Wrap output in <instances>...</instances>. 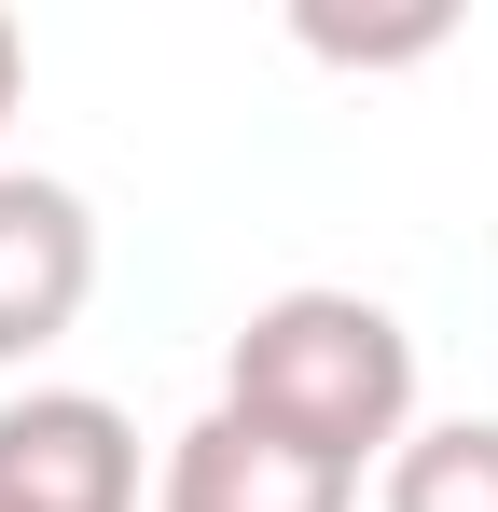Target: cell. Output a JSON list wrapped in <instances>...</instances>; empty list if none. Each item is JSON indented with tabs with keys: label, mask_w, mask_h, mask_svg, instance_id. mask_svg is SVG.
Instances as JSON below:
<instances>
[{
	"label": "cell",
	"mask_w": 498,
	"mask_h": 512,
	"mask_svg": "<svg viewBox=\"0 0 498 512\" xmlns=\"http://www.w3.org/2000/svg\"><path fill=\"white\" fill-rule=\"evenodd\" d=\"M222 416L277 429V443H305L360 485L415 429V333L374 291H263L222 346Z\"/></svg>",
	"instance_id": "6da1fadb"
},
{
	"label": "cell",
	"mask_w": 498,
	"mask_h": 512,
	"mask_svg": "<svg viewBox=\"0 0 498 512\" xmlns=\"http://www.w3.org/2000/svg\"><path fill=\"white\" fill-rule=\"evenodd\" d=\"M0 499L14 512H139V429L97 388H14L0 402Z\"/></svg>",
	"instance_id": "7a4b0ae2"
},
{
	"label": "cell",
	"mask_w": 498,
	"mask_h": 512,
	"mask_svg": "<svg viewBox=\"0 0 498 512\" xmlns=\"http://www.w3.org/2000/svg\"><path fill=\"white\" fill-rule=\"evenodd\" d=\"M97 291V208L42 167H0V374L42 360Z\"/></svg>",
	"instance_id": "3957f363"
},
{
	"label": "cell",
	"mask_w": 498,
	"mask_h": 512,
	"mask_svg": "<svg viewBox=\"0 0 498 512\" xmlns=\"http://www.w3.org/2000/svg\"><path fill=\"white\" fill-rule=\"evenodd\" d=\"M153 512H360V485L332 457H305V443H277V429H249V416L208 402V416L166 443Z\"/></svg>",
	"instance_id": "277c9868"
},
{
	"label": "cell",
	"mask_w": 498,
	"mask_h": 512,
	"mask_svg": "<svg viewBox=\"0 0 498 512\" xmlns=\"http://www.w3.org/2000/svg\"><path fill=\"white\" fill-rule=\"evenodd\" d=\"M374 512H498V416H429V429H402Z\"/></svg>",
	"instance_id": "5b68a950"
},
{
	"label": "cell",
	"mask_w": 498,
	"mask_h": 512,
	"mask_svg": "<svg viewBox=\"0 0 498 512\" xmlns=\"http://www.w3.org/2000/svg\"><path fill=\"white\" fill-rule=\"evenodd\" d=\"M305 42H319L332 70H402V56H429V42H443V14H402V28H346V14H305Z\"/></svg>",
	"instance_id": "8992f818"
},
{
	"label": "cell",
	"mask_w": 498,
	"mask_h": 512,
	"mask_svg": "<svg viewBox=\"0 0 498 512\" xmlns=\"http://www.w3.org/2000/svg\"><path fill=\"white\" fill-rule=\"evenodd\" d=\"M14 97H28V28L0 14V125H14Z\"/></svg>",
	"instance_id": "52a82bcc"
}]
</instances>
